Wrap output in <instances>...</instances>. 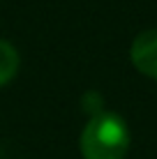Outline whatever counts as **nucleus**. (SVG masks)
<instances>
[{"mask_svg":"<svg viewBox=\"0 0 157 159\" xmlns=\"http://www.w3.org/2000/svg\"><path fill=\"white\" fill-rule=\"evenodd\" d=\"M129 150V129L125 120L111 111H99L88 120L81 134L83 159H125Z\"/></svg>","mask_w":157,"mask_h":159,"instance_id":"f257e3e1","label":"nucleus"},{"mask_svg":"<svg viewBox=\"0 0 157 159\" xmlns=\"http://www.w3.org/2000/svg\"><path fill=\"white\" fill-rule=\"evenodd\" d=\"M132 62L141 74L157 79V28L155 30H145L134 39L132 44Z\"/></svg>","mask_w":157,"mask_h":159,"instance_id":"f03ea898","label":"nucleus"},{"mask_svg":"<svg viewBox=\"0 0 157 159\" xmlns=\"http://www.w3.org/2000/svg\"><path fill=\"white\" fill-rule=\"evenodd\" d=\"M19 69V53L9 42L0 39V85L9 83Z\"/></svg>","mask_w":157,"mask_h":159,"instance_id":"7ed1b4c3","label":"nucleus"}]
</instances>
